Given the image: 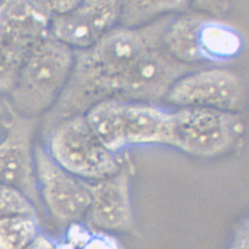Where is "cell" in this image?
<instances>
[{
  "label": "cell",
  "instance_id": "23",
  "mask_svg": "<svg viewBox=\"0 0 249 249\" xmlns=\"http://www.w3.org/2000/svg\"><path fill=\"white\" fill-rule=\"evenodd\" d=\"M10 111L11 110H10L9 107L7 105V103L5 102H2L0 100V118L4 117L7 114V112L10 113Z\"/></svg>",
  "mask_w": 249,
  "mask_h": 249
},
{
  "label": "cell",
  "instance_id": "9",
  "mask_svg": "<svg viewBox=\"0 0 249 249\" xmlns=\"http://www.w3.org/2000/svg\"><path fill=\"white\" fill-rule=\"evenodd\" d=\"M193 69L194 66L174 59L163 47L152 48L126 71L115 98L124 102L156 104L165 100L178 79Z\"/></svg>",
  "mask_w": 249,
  "mask_h": 249
},
{
  "label": "cell",
  "instance_id": "15",
  "mask_svg": "<svg viewBox=\"0 0 249 249\" xmlns=\"http://www.w3.org/2000/svg\"><path fill=\"white\" fill-rule=\"evenodd\" d=\"M243 46L240 33L230 25L207 16L199 32V51L203 61L232 60Z\"/></svg>",
  "mask_w": 249,
  "mask_h": 249
},
{
  "label": "cell",
  "instance_id": "22",
  "mask_svg": "<svg viewBox=\"0 0 249 249\" xmlns=\"http://www.w3.org/2000/svg\"><path fill=\"white\" fill-rule=\"evenodd\" d=\"M24 249H55V240L41 232Z\"/></svg>",
  "mask_w": 249,
  "mask_h": 249
},
{
  "label": "cell",
  "instance_id": "17",
  "mask_svg": "<svg viewBox=\"0 0 249 249\" xmlns=\"http://www.w3.org/2000/svg\"><path fill=\"white\" fill-rule=\"evenodd\" d=\"M55 249H124L120 240L110 232L99 230L88 223L77 222L67 226Z\"/></svg>",
  "mask_w": 249,
  "mask_h": 249
},
{
  "label": "cell",
  "instance_id": "10",
  "mask_svg": "<svg viewBox=\"0 0 249 249\" xmlns=\"http://www.w3.org/2000/svg\"><path fill=\"white\" fill-rule=\"evenodd\" d=\"M132 165L129 159L118 173L105 180L88 182L91 202L88 224L107 232H135L130 181Z\"/></svg>",
  "mask_w": 249,
  "mask_h": 249
},
{
  "label": "cell",
  "instance_id": "2",
  "mask_svg": "<svg viewBox=\"0 0 249 249\" xmlns=\"http://www.w3.org/2000/svg\"><path fill=\"white\" fill-rule=\"evenodd\" d=\"M74 51L51 33L29 52L6 102L18 116L37 119L58 101L68 82Z\"/></svg>",
  "mask_w": 249,
  "mask_h": 249
},
{
  "label": "cell",
  "instance_id": "7",
  "mask_svg": "<svg viewBox=\"0 0 249 249\" xmlns=\"http://www.w3.org/2000/svg\"><path fill=\"white\" fill-rule=\"evenodd\" d=\"M35 160L42 204L57 221L68 226L80 222L91 202L88 181L62 168L41 144L35 147Z\"/></svg>",
  "mask_w": 249,
  "mask_h": 249
},
{
  "label": "cell",
  "instance_id": "12",
  "mask_svg": "<svg viewBox=\"0 0 249 249\" xmlns=\"http://www.w3.org/2000/svg\"><path fill=\"white\" fill-rule=\"evenodd\" d=\"M172 111L153 103L129 102L125 108V140L130 145L170 144Z\"/></svg>",
  "mask_w": 249,
  "mask_h": 249
},
{
  "label": "cell",
  "instance_id": "20",
  "mask_svg": "<svg viewBox=\"0 0 249 249\" xmlns=\"http://www.w3.org/2000/svg\"><path fill=\"white\" fill-rule=\"evenodd\" d=\"M229 249H249V219L246 218L237 227Z\"/></svg>",
  "mask_w": 249,
  "mask_h": 249
},
{
  "label": "cell",
  "instance_id": "4",
  "mask_svg": "<svg viewBox=\"0 0 249 249\" xmlns=\"http://www.w3.org/2000/svg\"><path fill=\"white\" fill-rule=\"evenodd\" d=\"M49 2L0 3V94L8 95L29 52L50 34Z\"/></svg>",
  "mask_w": 249,
  "mask_h": 249
},
{
  "label": "cell",
  "instance_id": "1",
  "mask_svg": "<svg viewBox=\"0 0 249 249\" xmlns=\"http://www.w3.org/2000/svg\"><path fill=\"white\" fill-rule=\"evenodd\" d=\"M173 17L166 16L142 28L118 25L90 48L74 51L68 82L45 115L47 128L84 115L98 102L116 97L122 79L134 63L150 49L162 46V37Z\"/></svg>",
  "mask_w": 249,
  "mask_h": 249
},
{
  "label": "cell",
  "instance_id": "13",
  "mask_svg": "<svg viewBox=\"0 0 249 249\" xmlns=\"http://www.w3.org/2000/svg\"><path fill=\"white\" fill-rule=\"evenodd\" d=\"M206 17L203 13L174 16L162 37L163 49L184 65L194 66L203 62L199 51V32Z\"/></svg>",
  "mask_w": 249,
  "mask_h": 249
},
{
  "label": "cell",
  "instance_id": "3",
  "mask_svg": "<svg viewBox=\"0 0 249 249\" xmlns=\"http://www.w3.org/2000/svg\"><path fill=\"white\" fill-rule=\"evenodd\" d=\"M51 157L71 175L95 182L116 175L128 157L107 149L89 128L84 115L71 116L54 125L45 146Z\"/></svg>",
  "mask_w": 249,
  "mask_h": 249
},
{
  "label": "cell",
  "instance_id": "14",
  "mask_svg": "<svg viewBox=\"0 0 249 249\" xmlns=\"http://www.w3.org/2000/svg\"><path fill=\"white\" fill-rule=\"evenodd\" d=\"M127 102L109 98L91 107L85 114L89 128L110 152L124 153L125 108Z\"/></svg>",
  "mask_w": 249,
  "mask_h": 249
},
{
  "label": "cell",
  "instance_id": "21",
  "mask_svg": "<svg viewBox=\"0 0 249 249\" xmlns=\"http://www.w3.org/2000/svg\"><path fill=\"white\" fill-rule=\"evenodd\" d=\"M190 5H195L198 10H203L204 14L206 12L213 14H222L229 8V4L226 2H196Z\"/></svg>",
  "mask_w": 249,
  "mask_h": 249
},
{
  "label": "cell",
  "instance_id": "5",
  "mask_svg": "<svg viewBox=\"0 0 249 249\" xmlns=\"http://www.w3.org/2000/svg\"><path fill=\"white\" fill-rule=\"evenodd\" d=\"M241 113L204 107L172 111L169 146L195 157L214 158L230 152L246 131Z\"/></svg>",
  "mask_w": 249,
  "mask_h": 249
},
{
  "label": "cell",
  "instance_id": "18",
  "mask_svg": "<svg viewBox=\"0 0 249 249\" xmlns=\"http://www.w3.org/2000/svg\"><path fill=\"white\" fill-rule=\"evenodd\" d=\"M41 233L39 217L0 218V249H24Z\"/></svg>",
  "mask_w": 249,
  "mask_h": 249
},
{
  "label": "cell",
  "instance_id": "6",
  "mask_svg": "<svg viewBox=\"0 0 249 249\" xmlns=\"http://www.w3.org/2000/svg\"><path fill=\"white\" fill-rule=\"evenodd\" d=\"M179 107H204L241 113L248 102V86L234 70L215 67L190 71L173 85L165 98Z\"/></svg>",
  "mask_w": 249,
  "mask_h": 249
},
{
  "label": "cell",
  "instance_id": "11",
  "mask_svg": "<svg viewBox=\"0 0 249 249\" xmlns=\"http://www.w3.org/2000/svg\"><path fill=\"white\" fill-rule=\"evenodd\" d=\"M121 1H84L65 14L53 15L50 32L73 51L92 46L119 25Z\"/></svg>",
  "mask_w": 249,
  "mask_h": 249
},
{
  "label": "cell",
  "instance_id": "8",
  "mask_svg": "<svg viewBox=\"0 0 249 249\" xmlns=\"http://www.w3.org/2000/svg\"><path fill=\"white\" fill-rule=\"evenodd\" d=\"M11 116L0 138V183L21 191L38 210L42 202L35 160L34 138L37 119L18 116L13 111Z\"/></svg>",
  "mask_w": 249,
  "mask_h": 249
},
{
  "label": "cell",
  "instance_id": "19",
  "mask_svg": "<svg viewBox=\"0 0 249 249\" xmlns=\"http://www.w3.org/2000/svg\"><path fill=\"white\" fill-rule=\"evenodd\" d=\"M14 216L38 217V210L21 191L0 183V218Z\"/></svg>",
  "mask_w": 249,
  "mask_h": 249
},
{
  "label": "cell",
  "instance_id": "16",
  "mask_svg": "<svg viewBox=\"0 0 249 249\" xmlns=\"http://www.w3.org/2000/svg\"><path fill=\"white\" fill-rule=\"evenodd\" d=\"M189 5L188 1H125L122 2L119 25L142 28L175 13L184 12Z\"/></svg>",
  "mask_w": 249,
  "mask_h": 249
}]
</instances>
